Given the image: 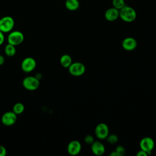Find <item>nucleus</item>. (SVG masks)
<instances>
[{
    "instance_id": "aec40b11",
    "label": "nucleus",
    "mask_w": 156,
    "mask_h": 156,
    "mask_svg": "<svg viewBox=\"0 0 156 156\" xmlns=\"http://www.w3.org/2000/svg\"><path fill=\"white\" fill-rule=\"evenodd\" d=\"M115 151L117 152L118 156H122V155H124L125 154V149H124V147L122 146H121V145L118 146L116 147V149H115Z\"/></svg>"
},
{
    "instance_id": "ddd939ff",
    "label": "nucleus",
    "mask_w": 156,
    "mask_h": 156,
    "mask_svg": "<svg viewBox=\"0 0 156 156\" xmlns=\"http://www.w3.org/2000/svg\"><path fill=\"white\" fill-rule=\"evenodd\" d=\"M104 16L108 21H114L119 18V10L113 7L109 8L105 11Z\"/></svg>"
},
{
    "instance_id": "0eeeda50",
    "label": "nucleus",
    "mask_w": 156,
    "mask_h": 156,
    "mask_svg": "<svg viewBox=\"0 0 156 156\" xmlns=\"http://www.w3.org/2000/svg\"><path fill=\"white\" fill-rule=\"evenodd\" d=\"M94 133L98 138L100 140H104L109 134L108 127L105 123H99L96 126Z\"/></svg>"
},
{
    "instance_id": "f257e3e1",
    "label": "nucleus",
    "mask_w": 156,
    "mask_h": 156,
    "mask_svg": "<svg viewBox=\"0 0 156 156\" xmlns=\"http://www.w3.org/2000/svg\"><path fill=\"white\" fill-rule=\"evenodd\" d=\"M119 17L125 22L131 23L136 19V13L133 7L125 5L119 10Z\"/></svg>"
},
{
    "instance_id": "6e6552de",
    "label": "nucleus",
    "mask_w": 156,
    "mask_h": 156,
    "mask_svg": "<svg viewBox=\"0 0 156 156\" xmlns=\"http://www.w3.org/2000/svg\"><path fill=\"white\" fill-rule=\"evenodd\" d=\"M36 61L32 57H26L21 62V69L24 72H32L36 67Z\"/></svg>"
},
{
    "instance_id": "f3484780",
    "label": "nucleus",
    "mask_w": 156,
    "mask_h": 156,
    "mask_svg": "<svg viewBox=\"0 0 156 156\" xmlns=\"http://www.w3.org/2000/svg\"><path fill=\"white\" fill-rule=\"evenodd\" d=\"M24 110V105L21 102L16 103L13 107V112L16 114L20 115L21 114Z\"/></svg>"
},
{
    "instance_id": "a211bd4d",
    "label": "nucleus",
    "mask_w": 156,
    "mask_h": 156,
    "mask_svg": "<svg viewBox=\"0 0 156 156\" xmlns=\"http://www.w3.org/2000/svg\"><path fill=\"white\" fill-rule=\"evenodd\" d=\"M112 5L113 7L119 10L126 4L124 0H112Z\"/></svg>"
},
{
    "instance_id": "423d86ee",
    "label": "nucleus",
    "mask_w": 156,
    "mask_h": 156,
    "mask_svg": "<svg viewBox=\"0 0 156 156\" xmlns=\"http://www.w3.org/2000/svg\"><path fill=\"white\" fill-rule=\"evenodd\" d=\"M140 149L147 153V154H150L154 148L155 143L152 138L149 136L144 137L142 138L140 142Z\"/></svg>"
},
{
    "instance_id": "412c9836",
    "label": "nucleus",
    "mask_w": 156,
    "mask_h": 156,
    "mask_svg": "<svg viewBox=\"0 0 156 156\" xmlns=\"http://www.w3.org/2000/svg\"><path fill=\"white\" fill-rule=\"evenodd\" d=\"M84 141L87 144H91L94 141V137L91 135H87L84 138Z\"/></svg>"
},
{
    "instance_id": "a878e982",
    "label": "nucleus",
    "mask_w": 156,
    "mask_h": 156,
    "mask_svg": "<svg viewBox=\"0 0 156 156\" xmlns=\"http://www.w3.org/2000/svg\"><path fill=\"white\" fill-rule=\"evenodd\" d=\"M110 155H111V156H118L117 152H116L115 151H112V152L110 154Z\"/></svg>"
},
{
    "instance_id": "f03ea898",
    "label": "nucleus",
    "mask_w": 156,
    "mask_h": 156,
    "mask_svg": "<svg viewBox=\"0 0 156 156\" xmlns=\"http://www.w3.org/2000/svg\"><path fill=\"white\" fill-rule=\"evenodd\" d=\"M15 26V21L10 16H5L0 19V30L3 33L12 31Z\"/></svg>"
},
{
    "instance_id": "9b49d317",
    "label": "nucleus",
    "mask_w": 156,
    "mask_h": 156,
    "mask_svg": "<svg viewBox=\"0 0 156 156\" xmlns=\"http://www.w3.org/2000/svg\"><path fill=\"white\" fill-rule=\"evenodd\" d=\"M137 46V42L134 38L126 37L122 41V48L127 51L134 50Z\"/></svg>"
},
{
    "instance_id": "4468645a",
    "label": "nucleus",
    "mask_w": 156,
    "mask_h": 156,
    "mask_svg": "<svg viewBox=\"0 0 156 156\" xmlns=\"http://www.w3.org/2000/svg\"><path fill=\"white\" fill-rule=\"evenodd\" d=\"M80 5L78 0H66L65 7L70 11H74L79 9Z\"/></svg>"
},
{
    "instance_id": "393cba45",
    "label": "nucleus",
    "mask_w": 156,
    "mask_h": 156,
    "mask_svg": "<svg viewBox=\"0 0 156 156\" xmlns=\"http://www.w3.org/2000/svg\"><path fill=\"white\" fill-rule=\"evenodd\" d=\"M5 62V58L3 55H0V66L2 65Z\"/></svg>"
},
{
    "instance_id": "6ab92c4d",
    "label": "nucleus",
    "mask_w": 156,
    "mask_h": 156,
    "mask_svg": "<svg viewBox=\"0 0 156 156\" xmlns=\"http://www.w3.org/2000/svg\"><path fill=\"white\" fill-rule=\"evenodd\" d=\"M107 141V142L110 144H115L118 142V136L115 134H108V135L107 136V138H105Z\"/></svg>"
},
{
    "instance_id": "39448f33",
    "label": "nucleus",
    "mask_w": 156,
    "mask_h": 156,
    "mask_svg": "<svg viewBox=\"0 0 156 156\" xmlns=\"http://www.w3.org/2000/svg\"><path fill=\"white\" fill-rule=\"evenodd\" d=\"M23 85L27 90L34 91L40 86V81L38 78L34 76L26 77L23 80Z\"/></svg>"
},
{
    "instance_id": "5701e85b",
    "label": "nucleus",
    "mask_w": 156,
    "mask_h": 156,
    "mask_svg": "<svg viewBox=\"0 0 156 156\" xmlns=\"http://www.w3.org/2000/svg\"><path fill=\"white\" fill-rule=\"evenodd\" d=\"M148 154H147V153L146 152H145V151H143L141 149L138 151L137 152V153H136V155L137 156H146Z\"/></svg>"
},
{
    "instance_id": "2eb2a0df",
    "label": "nucleus",
    "mask_w": 156,
    "mask_h": 156,
    "mask_svg": "<svg viewBox=\"0 0 156 156\" xmlns=\"http://www.w3.org/2000/svg\"><path fill=\"white\" fill-rule=\"evenodd\" d=\"M60 63L63 67L68 68L73 63L72 58L68 54H63L60 58Z\"/></svg>"
},
{
    "instance_id": "1a4fd4ad",
    "label": "nucleus",
    "mask_w": 156,
    "mask_h": 156,
    "mask_svg": "<svg viewBox=\"0 0 156 156\" xmlns=\"http://www.w3.org/2000/svg\"><path fill=\"white\" fill-rule=\"evenodd\" d=\"M17 119L16 114L12 112H7L3 114L1 118V121L2 124L7 126H10L13 125Z\"/></svg>"
},
{
    "instance_id": "4be33fe9",
    "label": "nucleus",
    "mask_w": 156,
    "mask_h": 156,
    "mask_svg": "<svg viewBox=\"0 0 156 156\" xmlns=\"http://www.w3.org/2000/svg\"><path fill=\"white\" fill-rule=\"evenodd\" d=\"M7 154V151L5 147L0 145V156H5Z\"/></svg>"
},
{
    "instance_id": "dca6fc26",
    "label": "nucleus",
    "mask_w": 156,
    "mask_h": 156,
    "mask_svg": "<svg viewBox=\"0 0 156 156\" xmlns=\"http://www.w3.org/2000/svg\"><path fill=\"white\" fill-rule=\"evenodd\" d=\"M4 52L5 54L9 57H12L16 54L15 46L8 43L4 49Z\"/></svg>"
},
{
    "instance_id": "9d476101",
    "label": "nucleus",
    "mask_w": 156,
    "mask_h": 156,
    "mask_svg": "<svg viewBox=\"0 0 156 156\" xmlns=\"http://www.w3.org/2000/svg\"><path fill=\"white\" fill-rule=\"evenodd\" d=\"M82 149L81 143L77 140L71 141L67 146V151L69 154L76 155L80 153Z\"/></svg>"
},
{
    "instance_id": "20e7f679",
    "label": "nucleus",
    "mask_w": 156,
    "mask_h": 156,
    "mask_svg": "<svg viewBox=\"0 0 156 156\" xmlns=\"http://www.w3.org/2000/svg\"><path fill=\"white\" fill-rule=\"evenodd\" d=\"M69 73L73 76H80L83 75L86 70L85 66L81 62H74L68 68Z\"/></svg>"
},
{
    "instance_id": "7ed1b4c3",
    "label": "nucleus",
    "mask_w": 156,
    "mask_h": 156,
    "mask_svg": "<svg viewBox=\"0 0 156 156\" xmlns=\"http://www.w3.org/2000/svg\"><path fill=\"white\" fill-rule=\"evenodd\" d=\"M24 39L23 34L19 30L10 32L7 37L8 43L14 46H18L21 44Z\"/></svg>"
},
{
    "instance_id": "b1692460",
    "label": "nucleus",
    "mask_w": 156,
    "mask_h": 156,
    "mask_svg": "<svg viewBox=\"0 0 156 156\" xmlns=\"http://www.w3.org/2000/svg\"><path fill=\"white\" fill-rule=\"evenodd\" d=\"M4 40H5V37H4V33L0 30V45L3 44Z\"/></svg>"
},
{
    "instance_id": "f8f14e48",
    "label": "nucleus",
    "mask_w": 156,
    "mask_h": 156,
    "mask_svg": "<svg viewBox=\"0 0 156 156\" xmlns=\"http://www.w3.org/2000/svg\"><path fill=\"white\" fill-rule=\"evenodd\" d=\"M91 149L92 152L96 155H102L104 154L105 152V146L104 144L98 141H94L91 144Z\"/></svg>"
}]
</instances>
